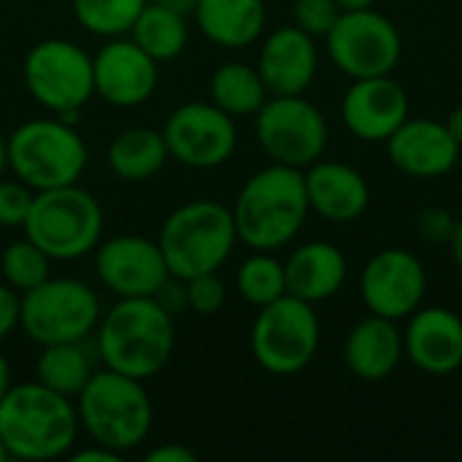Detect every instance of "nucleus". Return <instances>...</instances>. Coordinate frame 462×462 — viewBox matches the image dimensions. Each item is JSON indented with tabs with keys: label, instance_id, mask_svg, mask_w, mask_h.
<instances>
[{
	"label": "nucleus",
	"instance_id": "nucleus-1",
	"mask_svg": "<svg viewBox=\"0 0 462 462\" xmlns=\"http://www.w3.org/2000/svg\"><path fill=\"white\" fill-rule=\"evenodd\" d=\"M173 346V314L157 298H122L97 322L103 365L138 382L157 376L168 365Z\"/></svg>",
	"mask_w": 462,
	"mask_h": 462
},
{
	"label": "nucleus",
	"instance_id": "nucleus-2",
	"mask_svg": "<svg viewBox=\"0 0 462 462\" xmlns=\"http://www.w3.org/2000/svg\"><path fill=\"white\" fill-rule=\"evenodd\" d=\"M230 211L238 241L252 252H276L287 246L311 211L303 171L271 162L246 179Z\"/></svg>",
	"mask_w": 462,
	"mask_h": 462
},
{
	"label": "nucleus",
	"instance_id": "nucleus-3",
	"mask_svg": "<svg viewBox=\"0 0 462 462\" xmlns=\"http://www.w3.org/2000/svg\"><path fill=\"white\" fill-rule=\"evenodd\" d=\"M79 428V411L70 398L41 382L8 387L0 401V441L8 457L30 462L65 457L76 444Z\"/></svg>",
	"mask_w": 462,
	"mask_h": 462
},
{
	"label": "nucleus",
	"instance_id": "nucleus-4",
	"mask_svg": "<svg viewBox=\"0 0 462 462\" xmlns=\"http://www.w3.org/2000/svg\"><path fill=\"white\" fill-rule=\"evenodd\" d=\"M79 425L92 444L116 455L141 447L154 425V409L143 382L116 374L111 368L95 371L87 387L76 395Z\"/></svg>",
	"mask_w": 462,
	"mask_h": 462
},
{
	"label": "nucleus",
	"instance_id": "nucleus-5",
	"mask_svg": "<svg viewBox=\"0 0 462 462\" xmlns=\"http://www.w3.org/2000/svg\"><path fill=\"white\" fill-rule=\"evenodd\" d=\"M238 241L233 211L217 200H192L179 206L160 227V249L168 273L187 282L198 273L219 271Z\"/></svg>",
	"mask_w": 462,
	"mask_h": 462
},
{
	"label": "nucleus",
	"instance_id": "nucleus-6",
	"mask_svg": "<svg viewBox=\"0 0 462 462\" xmlns=\"http://www.w3.org/2000/svg\"><path fill=\"white\" fill-rule=\"evenodd\" d=\"M22 230L51 260H79L100 244L103 208L79 184L41 189L32 198Z\"/></svg>",
	"mask_w": 462,
	"mask_h": 462
},
{
	"label": "nucleus",
	"instance_id": "nucleus-7",
	"mask_svg": "<svg viewBox=\"0 0 462 462\" xmlns=\"http://www.w3.org/2000/svg\"><path fill=\"white\" fill-rule=\"evenodd\" d=\"M5 160L30 189L79 184L89 154L81 135L65 119H30L5 138Z\"/></svg>",
	"mask_w": 462,
	"mask_h": 462
},
{
	"label": "nucleus",
	"instance_id": "nucleus-8",
	"mask_svg": "<svg viewBox=\"0 0 462 462\" xmlns=\"http://www.w3.org/2000/svg\"><path fill=\"white\" fill-rule=\"evenodd\" d=\"M319 317L311 303L282 295L254 317L249 346L257 365L273 376H292L311 365L319 352Z\"/></svg>",
	"mask_w": 462,
	"mask_h": 462
},
{
	"label": "nucleus",
	"instance_id": "nucleus-9",
	"mask_svg": "<svg viewBox=\"0 0 462 462\" xmlns=\"http://www.w3.org/2000/svg\"><path fill=\"white\" fill-rule=\"evenodd\" d=\"M22 79L38 106L70 125L76 122V111L95 95L92 57L65 38L35 43L24 57Z\"/></svg>",
	"mask_w": 462,
	"mask_h": 462
},
{
	"label": "nucleus",
	"instance_id": "nucleus-10",
	"mask_svg": "<svg viewBox=\"0 0 462 462\" xmlns=\"http://www.w3.org/2000/svg\"><path fill=\"white\" fill-rule=\"evenodd\" d=\"M100 322L97 295L79 279H46L22 292L19 325L38 346L84 341Z\"/></svg>",
	"mask_w": 462,
	"mask_h": 462
},
{
	"label": "nucleus",
	"instance_id": "nucleus-11",
	"mask_svg": "<svg viewBox=\"0 0 462 462\" xmlns=\"http://www.w3.org/2000/svg\"><path fill=\"white\" fill-rule=\"evenodd\" d=\"M260 149L276 165L306 171L328 149V119L303 95H271L254 114Z\"/></svg>",
	"mask_w": 462,
	"mask_h": 462
},
{
	"label": "nucleus",
	"instance_id": "nucleus-12",
	"mask_svg": "<svg viewBox=\"0 0 462 462\" xmlns=\"http://www.w3.org/2000/svg\"><path fill=\"white\" fill-rule=\"evenodd\" d=\"M325 43L336 68L352 81L393 73L403 51L398 27L374 8L341 11Z\"/></svg>",
	"mask_w": 462,
	"mask_h": 462
},
{
	"label": "nucleus",
	"instance_id": "nucleus-13",
	"mask_svg": "<svg viewBox=\"0 0 462 462\" xmlns=\"http://www.w3.org/2000/svg\"><path fill=\"white\" fill-rule=\"evenodd\" d=\"M168 154L195 171L225 165L238 146L236 119L214 103H184L162 127Z\"/></svg>",
	"mask_w": 462,
	"mask_h": 462
},
{
	"label": "nucleus",
	"instance_id": "nucleus-14",
	"mask_svg": "<svg viewBox=\"0 0 462 462\" xmlns=\"http://www.w3.org/2000/svg\"><path fill=\"white\" fill-rule=\"evenodd\" d=\"M428 273L417 254L406 249H382L360 276V295L371 314L387 319H409L425 300Z\"/></svg>",
	"mask_w": 462,
	"mask_h": 462
},
{
	"label": "nucleus",
	"instance_id": "nucleus-15",
	"mask_svg": "<svg viewBox=\"0 0 462 462\" xmlns=\"http://www.w3.org/2000/svg\"><path fill=\"white\" fill-rule=\"evenodd\" d=\"M95 271L119 298H154L171 279L160 244L143 236H114L97 244Z\"/></svg>",
	"mask_w": 462,
	"mask_h": 462
},
{
	"label": "nucleus",
	"instance_id": "nucleus-16",
	"mask_svg": "<svg viewBox=\"0 0 462 462\" xmlns=\"http://www.w3.org/2000/svg\"><path fill=\"white\" fill-rule=\"evenodd\" d=\"M409 95L393 73L355 79L341 103L346 130L365 143H384L409 119Z\"/></svg>",
	"mask_w": 462,
	"mask_h": 462
},
{
	"label": "nucleus",
	"instance_id": "nucleus-17",
	"mask_svg": "<svg viewBox=\"0 0 462 462\" xmlns=\"http://www.w3.org/2000/svg\"><path fill=\"white\" fill-rule=\"evenodd\" d=\"M95 95L108 106L135 108L157 89V60H152L133 38H111L92 57Z\"/></svg>",
	"mask_w": 462,
	"mask_h": 462
},
{
	"label": "nucleus",
	"instance_id": "nucleus-18",
	"mask_svg": "<svg viewBox=\"0 0 462 462\" xmlns=\"http://www.w3.org/2000/svg\"><path fill=\"white\" fill-rule=\"evenodd\" d=\"M390 162L414 179L447 176L460 157V143L452 138L447 122L436 119H406L387 141Z\"/></svg>",
	"mask_w": 462,
	"mask_h": 462
},
{
	"label": "nucleus",
	"instance_id": "nucleus-19",
	"mask_svg": "<svg viewBox=\"0 0 462 462\" xmlns=\"http://www.w3.org/2000/svg\"><path fill=\"white\" fill-rule=\"evenodd\" d=\"M403 352L420 371L430 376L455 374L462 365V317L452 309L420 306L409 317Z\"/></svg>",
	"mask_w": 462,
	"mask_h": 462
},
{
	"label": "nucleus",
	"instance_id": "nucleus-20",
	"mask_svg": "<svg viewBox=\"0 0 462 462\" xmlns=\"http://www.w3.org/2000/svg\"><path fill=\"white\" fill-rule=\"evenodd\" d=\"M319 54L311 35L287 24L273 30L260 49L257 70L271 95H303L317 76Z\"/></svg>",
	"mask_w": 462,
	"mask_h": 462
},
{
	"label": "nucleus",
	"instance_id": "nucleus-21",
	"mask_svg": "<svg viewBox=\"0 0 462 462\" xmlns=\"http://www.w3.org/2000/svg\"><path fill=\"white\" fill-rule=\"evenodd\" d=\"M309 208L330 222H355L371 206L368 179L346 165L333 160H317L303 171Z\"/></svg>",
	"mask_w": 462,
	"mask_h": 462
},
{
	"label": "nucleus",
	"instance_id": "nucleus-22",
	"mask_svg": "<svg viewBox=\"0 0 462 462\" xmlns=\"http://www.w3.org/2000/svg\"><path fill=\"white\" fill-rule=\"evenodd\" d=\"M403 357V333L398 330V322L379 314L360 319L344 344L346 368L363 382H384L395 374Z\"/></svg>",
	"mask_w": 462,
	"mask_h": 462
},
{
	"label": "nucleus",
	"instance_id": "nucleus-23",
	"mask_svg": "<svg viewBox=\"0 0 462 462\" xmlns=\"http://www.w3.org/2000/svg\"><path fill=\"white\" fill-rule=\"evenodd\" d=\"M346 276V257L330 241H309L298 246L284 263L287 295H295L311 306L338 295Z\"/></svg>",
	"mask_w": 462,
	"mask_h": 462
},
{
	"label": "nucleus",
	"instance_id": "nucleus-24",
	"mask_svg": "<svg viewBox=\"0 0 462 462\" xmlns=\"http://www.w3.org/2000/svg\"><path fill=\"white\" fill-rule=\"evenodd\" d=\"M192 14L200 32L225 49H244L265 30L263 0H198Z\"/></svg>",
	"mask_w": 462,
	"mask_h": 462
},
{
	"label": "nucleus",
	"instance_id": "nucleus-25",
	"mask_svg": "<svg viewBox=\"0 0 462 462\" xmlns=\"http://www.w3.org/2000/svg\"><path fill=\"white\" fill-rule=\"evenodd\" d=\"M168 157L171 154H168L162 130H152V127L122 130L119 135H114V141L108 143V152H106L108 168L114 171V176H119L125 181L152 179L154 173L162 171Z\"/></svg>",
	"mask_w": 462,
	"mask_h": 462
},
{
	"label": "nucleus",
	"instance_id": "nucleus-26",
	"mask_svg": "<svg viewBox=\"0 0 462 462\" xmlns=\"http://www.w3.org/2000/svg\"><path fill=\"white\" fill-rule=\"evenodd\" d=\"M208 95L217 108H222L236 119V116H254L265 106L271 92L257 68L246 62H225L211 73Z\"/></svg>",
	"mask_w": 462,
	"mask_h": 462
},
{
	"label": "nucleus",
	"instance_id": "nucleus-27",
	"mask_svg": "<svg viewBox=\"0 0 462 462\" xmlns=\"http://www.w3.org/2000/svg\"><path fill=\"white\" fill-rule=\"evenodd\" d=\"M133 41L157 62H168L179 57L187 46L189 30H187V16L176 14L160 3H146L138 19L130 27Z\"/></svg>",
	"mask_w": 462,
	"mask_h": 462
},
{
	"label": "nucleus",
	"instance_id": "nucleus-28",
	"mask_svg": "<svg viewBox=\"0 0 462 462\" xmlns=\"http://www.w3.org/2000/svg\"><path fill=\"white\" fill-rule=\"evenodd\" d=\"M92 374L95 368L81 341L41 346V355L35 360V382L65 398H76L87 387Z\"/></svg>",
	"mask_w": 462,
	"mask_h": 462
},
{
	"label": "nucleus",
	"instance_id": "nucleus-29",
	"mask_svg": "<svg viewBox=\"0 0 462 462\" xmlns=\"http://www.w3.org/2000/svg\"><path fill=\"white\" fill-rule=\"evenodd\" d=\"M236 284L246 303L263 309L273 303L276 298L287 295L284 263H279L271 252H254L252 257L241 263Z\"/></svg>",
	"mask_w": 462,
	"mask_h": 462
},
{
	"label": "nucleus",
	"instance_id": "nucleus-30",
	"mask_svg": "<svg viewBox=\"0 0 462 462\" xmlns=\"http://www.w3.org/2000/svg\"><path fill=\"white\" fill-rule=\"evenodd\" d=\"M149 0H73L79 24L103 38H119L130 32L133 22Z\"/></svg>",
	"mask_w": 462,
	"mask_h": 462
},
{
	"label": "nucleus",
	"instance_id": "nucleus-31",
	"mask_svg": "<svg viewBox=\"0 0 462 462\" xmlns=\"http://www.w3.org/2000/svg\"><path fill=\"white\" fill-rule=\"evenodd\" d=\"M0 271H3L5 284L22 295L49 279L51 257L43 254L30 238H22V241H14L5 246V252L0 257Z\"/></svg>",
	"mask_w": 462,
	"mask_h": 462
},
{
	"label": "nucleus",
	"instance_id": "nucleus-32",
	"mask_svg": "<svg viewBox=\"0 0 462 462\" xmlns=\"http://www.w3.org/2000/svg\"><path fill=\"white\" fill-rule=\"evenodd\" d=\"M184 298H187V309H192L200 317H211L222 311L227 290H225V282L217 276V271H211V273H198L187 279Z\"/></svg>",
	"mask_w": 462,
	"mask_h": 462
},
{
	"label": "nucleus",
	"instance_id": "nucleus-33",
	"mask_svg": "<svg viewBox=\"0 0 462 462\" xmlns=\"http://www.w3.org/2000/svg\"><path fill=\"white\" fill-rule=\"evenodd\" d=\"M338 16H341V8L336 0H295V8H292L295 27H300L314 41L325 38L338 22Z\"/></svg>",
	"mask_w": 462,
	"mask_h": 462
},
{
	"label": "nucleus",
	"instance_id": "nucleus-34",
	"mask_svg": "<svg viewBox=\"0 0 462 462\" xmlns=\"http://www.w3.org/2000/svg\"><path fill=\"white\" fill-rule=\"evenodd\" d=\"M32 189L24 181H0V225L3 227H22L30 206Z\"/></svg>",
	"mask_w": 462,
	"mask_h": 462
},
{
	"label": "nucleus",
	"instance_id": "nucleus-35",
	"mask_svg": "<svg viewBox=\"0 0 462 462\" xmlns=\"http://www.w3.org/2000/svg\"><path fill=\"white\" fill-rule=\"evenodd\" d=\"M455 225H457V219H455L447 208H439V206L425 208V211L417 217V233H420V238H425L428 244H436V246L452 241Z\"/></svg>",
	"mask_w": 462,
	"mask_h": 462
},
{
	"label": "nucleus",
	"instance_id": "nucleus-36",
	"mask_svg": "<svg viewBox=\"0 0 462 462\" xmlns=\"http://www.w3.org/2000/svg\"><path fill=\"white\" fill-rule=\"evenodd\" d=\"M19 306H22L19 292L14 287H8V284H0V341H5L16 330Z\"/></svg>",
	"mask_w": 462,
	"mask_h": 462
},
{
	"label": "nucleus",
	"instance_id": "nucleus-37",
	"mask_svg": "<svg viewBox=\"0 0 462 462\" xmlns=\"http://www.w3.org/2000/svg\"><path fill=\"white\" fill-rule=\"evenodd\" d=\"M198 455L181 444H162L146 455V462H195Z\"/></svg>",
	"mask_w": 462,
	"mask_h": 462
},
{
	"label": "nucleus",
	"instance_id": "nucleus-38",
	"mask_svg": "<svg viewBox=\"0 0 462 462\" xmlns=\"http://www.w3.org/2000/svg\"><path fill=\"white\" fill-rule=\"evenodd\" d=\"M119 457H122V455L111 452V449H106V447H100V444H95L92 449H84V452L70 455V460L73 462H116Z\"/></svg>",
	"mask_w": 462,
	"mask_h": 462
},
{
	"label": "nucleus",
	"instance_id": "nucleus-39",
	"mask_svg": "<svg viewBox=\"0 0 462 462\" xmlns=\"http://www.w3.org/2000/svg\"><path fill=\"white\" fill-rule=\"evenodd\" d=\"M449 249H452V257H455L457 271L462 273V219H457V225H455V236L449 241Z\"/></svg>",
	"mask_w": 462,
	"mask_h": 462
},
{
	"label": "nucleus",
	"instance_id": "nucleus-40",
	"mask_svg": "<svg viewBox=\"0 0 462 462\" xmlns=\"http://www.w3.org/2000/svg\"><path fill=\"white\" fill-rule=\"evenodd\" d=\"M152 3H160V5H165V8H171V11H176V14L189 16V14L195 11V3H198V0H152Z\"/></svg>",
	"mask_w": 462,
	"mask_h": 462
},
{
	"label": "nucleus",
	"instance_id": "nucleus-41",
	"mask_svg": "<svg viewBox=\"0 0 462 462\" xmlns=\"http://www.w3.org/2000/svg\"><path fill=\"white\" fill-rule=\"evenodd\" d=\"M447 127H449L452 138L460 143V149H462V106H457V108L449 114V119H447Z\"/></svg>",
	"mask_w": 462,
	"mask_h": 462
},
{
	"label": "nucleus",
	"instance_id": "nucleus-42",
	"mask_svg": "<svg viewBox=\"0 0 462 462\" xmlns=\"http://www.w3.org/2000/svg\"><path fill=\"white\" fill-rule=\"evenodd\" d=\"M8 387H11V368H8V360L0 355V401L8 393Z\"/></svg>",
	"mask_w": 462,
	"mask_h": 462
},
{
	"label": "nucleus",
	"instance_id": "nucleus-43",
	"mask_svg": "<svg viewBox=\"0 0 462 462\" xmlns=\"http://www.w3.org/2000/svg\"><path fill=\"white\" fill-rule=\"evenodd\" d=\"M341 11H360V8H374L376 0H336Z\"/></svg>",
	"mask_w": 462,
	"mask_h": 462
},
{
	"label": "nucleus",
	"instance_id": "nucleus-44",
	"mask_svg": "<svg viewBox=\"0 0 462 462\" xmlns=\"http://www.w3.org/2000/svg\"><path fill=\"white\" fill-rule=\"evenodd\" d=\"M5 165H8V160H5V138L0 135V173L5 171Z\"/></svg>",
	"mask_w": 462,
	"mask_h": 462
},
{
	"label": "nucleus",
	"instance_id": "nucleus-45",
	"mask_svg": "<svg viewBox=\"0 0 462 462\" xmlns=\"http://www.w3.org/2000/svg\"><path fill=\"white\" fill-rule=\"evenodd\" d=\"M8 460V452H5V447H3V441H0V462Z\"/></svg>",
	"mask_w": 462,
	"mask_h": 462
}]
</instances>
